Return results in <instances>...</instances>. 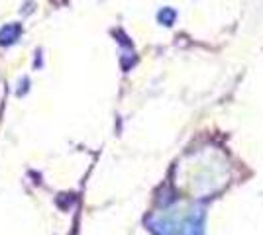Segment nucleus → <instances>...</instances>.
<instances>
[{
    "instance_id": "obj_1",
    "label": "nucleus",
    "mask_w": 263,
    "mask_h": 235,
    "mask_svg": "<svg viewBox=\"0 0 263 235\" xmlns=\"http://www.w3.org/2000/svg\"><path fill=\"white\" fill-rule=\"evenodd\" d=\"M22 32V28L18 24H6L0 30V45H10L18 39V35Z\"/></svg>"
},
{
    "instance_id": "obj_2",
    "label": "nucleus",
    "mask_w": 263,
    "mask_h": 235,
    "mask_svg": "<svg viewBox=\"0 0 263 235\" xmlns=\"http://www.w3.org/2000/svg\"><path fill=\"white\" fill-rule=\"evenodd\" d=\"M161 22H171L173 20V12H161Z\"/></svg>"
}]
</instances>
